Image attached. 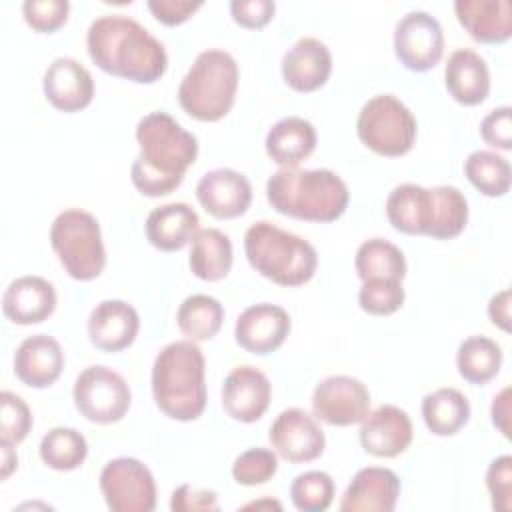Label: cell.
<instances>
[{
    "instance_id": "cell-34",
    "label": "cell",
    "mask_w": 512,
    "mask_h": 512,
    "mask_svg": "<svg viewBox=\"0 0 512 512\" xmlns=\"http://www.w3.org/2000/svg\"><path fill=\"white\" fill-rule=\"evenodd\" d=\"M432 194V218L426 236L438 240H450L458 236L468 222V202L456 186H434Z\"/></svg>"
},
{
    "instance_id": "cell-14",
    "label": "cell",
    "mask_w": 512,
    "mask_h": 512,
    "mask_svg": "<svg viewBox=\"0 0 512 512\" xmlns=\"http://www.w3.org/2000/svg\"><path fill=\"white\" fill-rule=\"evenodd\" d=\"M290 334V316L282 306L260 302L240 312L234 326L236 342L252 354H270Z\"/></svg>"
},
{
    "instance_id": "cell-46",
    "label": "cell",
    "mask_w": 512,
    "mask_h": 512,
    "mask_svg": "<svg viewBox=\"0 0 512 512\" xmlns=\"http://www.w3.org/2000/svg\"><path fill=\"white\" fill-rule=\"evenodd\" d=\"M200 6V0H148V8L154 18L166 26L186 22Z\"/></svg>"
},
{
    "instance_id": "cell-5",
    "label": "cell",
    "mask_w": 512,
    "mask_h": 512,
    "mask_svg": "<svg viewBox=\"0 0 512 512\" xmlns=\"http://www.w3.org/2000/svg\"><path fill=\"white\" fill-rule=\"evenodd\" d=\"M244 252L258 274L280 286L306 284L318 266V254L308 240L268 220L246 230Z\"/></svg>"
},
{
    "instance_id": "cell-18",
    "label": "cell",
    "mask_w": 512,
    "mask_h": 512,
    "mask_svg": "<svg viewBox=\"0 0 512 512\" xmlns=\"http://www.w3.org/2000/svg\"><path fill=\"white\" fill-rule=\"evenodd\" d=\"M44 96L62 112H78L92 102V74L74 58L60 56L52 60L44 72Z\"/></svg>"
},
{
    "instance_id": "cell-26",
    "label": "cell",
    "mask_w": 512,
    "mask_h": 512,
    "mask_svg": "<svg viewBox=\"0 0 512 512\" xmlns=\"http://www.w3.org/2000/svg\"><path fill=\"white\" fill-rule=\"evenodd\" d=\"M200 218L192 206L184 202H170L154 208L146 218L148 242L164 252L184 248L196 236Z\"/></svg>"
},
{
    "instance_id": "cell-30",
    "label": "cell",
    "mask_w": 512,
    "mask_h": 512,
    "mask_svg": "<svg viewBox=\"0 0 512 512\" xmlns=\"http://www.w3.org/2000/svg\"><path fill=\"white\" fill-rule=\"evenodd\" d=\"M422 418L436 436H452L470 420V402L456 388H438L422 398Z\"/></svg>"
},
{
    "instance_id": "cell-41",
    "label": "cell",
    "mask_w": 512,
    "mask_h": 512,
    "mask_svg": "<svg viewBox=\"0 0 512 512\" xmlns=\"http://www.w3.org/2000/svg\"><path fill=\"white\" fill-rule=\"evenodd\" d=\"M70 2L68 0H26L22 4L24 20L36 32H54L68 18Z\"/></svg>"
},
{
    "instance_id": "cell-8",
    "label": "cell",
    "mask_w": 512,
    "mask_h": 512,
    "mask_svg": "<svg viewBox=\"0 0 512 512\" xmlns=\"http://www.w3.org/2000/svg\"><path fill=\"white\" fill-rule=\"evenodd\" d=\"M356 132L372 152L394 158L414 146L416 118L394 94H378L362 106Z\"/></svg>"
},
{
    "instance_id": "cell-43",
    "label": "cell",
    "mask_w": 512,
    "mask_h": 512,
    "mask_svg": "<svg viewBox=\"0 0 512 512\" xmlns=\"http://www.w3.org/2000/svg\"><path fill=\"white\" fill-rule=\"evenodd\" d=\"M510 106H500L488 112L480 122V136L486 144L510 150L512 148V122H510Z\"/></svg>"
},
{
    "instance_id": "cell-6",
    "label": "cell",
    "mask_w": 512,
    "mask_h": 512,
    "mask_svg": "<svg viewBox=\"0 0 512 512\" xmlns=\"http://www.w3.org/2000/svg\"><path fill=\"white\" fill-rule=\"evenodd\" d=\"M238 64L220 48L200 52L178 86V102L186 114L202 122L224 118L236 98Z\"/></svg>"
},
{
    "instance_id": "cell-27",
    "label": "cell",
    "mask_w": 512,
    "mask_h": 512,
    "mask_svg": "<svg viewBox=\"0 0 512 512\" xmlns=\"http://www.w3.org/2000/svg\"><path fill=\"white\" fill-rule=\"evenodd\" d=\"M266 152L282 168H296L316 148V130L312 122L300 116L278 120L266 134Z\"/></svg>"
},
{
    "instance_id": "cell-10",
    "label": "cell",
    "mask_w": 512,
    "mask_h": 512,
    "mask_svg": "<svg viewBox=\"0 0 512 512\" xmlns=\"http://www.w3.org/2000/svg\"><path fill=\"white\" fill-rule=\"evenodd\" d=\"M100 490L112 512H152L156 506L150 468L130 456L106 462L100 472Z\"/></svg>"
},
{
    "instance_id": "cell-15",
    "label": "cell",
    "mask_w": 512,
    "mask_h": 512,
    "mask_svg": "<svg viewBox=\"0 0 512 512\" xmlns=\"http://www.w3.org/2000/svg\"><path fill=\"white\" fill-rule=\"evenodd\" d=\"M196 198L210 216L230 220L248 210L252 202V186L242 172L232 168H216L198 180Z\"/></svg>"
},
{
    "instance_id": "cell-11",
    "label": "cell",
    "mask_w": 512,
    "mask_h": 512,
    "mask_svg": "<svg viewBox=\"0 0 512 512\" xmlns=\"http://www.w3.org/2000/svg\"><path fill=\"white\" fill-rule=\"evenodd\" d=\"M394 52L408 70L426 72L434 68L444 54L440 22L424 10L404 14L394 28Z\"/></svg>"
},
{
    "instance_id": "cell-21",
    "label": "cell",
    "mask_w": 512,
    "mask_h": 512,
    "mask_svg": "<svg viewBox=\"0 0 512 512\" xmlns=\"http://www.w3.org/2000/svg\"><path fill=\"white\" fill-rule=\"evenodd\" d=\"M138 328V312L124 300H102L88 316V338L104 352H120L128 348L136 340Z\"/></svg>"
},
{
    "instance_id": "cell-39",
    "label": "cell",
    "mask_w": 512,
    "mask_h": 512,
    "mask_svg": "<svg viewBox=\"0 0 512 512\" xmlns=\"http://www.w3.org/2000/svg\"><path fill=\"white\" fill-rule=\"evenodd\" d=\"M32 428V414L28 404L14 392L0 394V442L20 444Z\"/></svg>"
},
{
    "instance_id": "cell-25",
    "label": "cell",
    "mask_w": 512,
    "mask_h": 512,
    "mask_svg": "<svg viewBox=\"0 0 512 512\" xmlns=\"http://www.w3.org/2000/svg\"><path fill=\"white\" fill-rule=\"evenodd\" d=\"M444 82L456 102L464 106H476L484 102L490 92L488 64L478 52L470 48H458L448 56Z\"/></svg>"
},
{
    "instance_id": "cell-1",
    "label": "cell",
    "mask_w": 512,
    "mask_h": 512,
    "mask_svg": "<svg viewBox=\"0 0 512 512\" xmlns=\"http://www.w3.org/2000/svg\"><path fill=\"white\" fill-rule=\"evenodd\" d=\"M140 154L132 162V184L150 198L176 190L198 156V140L168 112H150L136 126Z\"/></svg>"
},
{
    "instance_id": "cell-4",
    "label": "cell",
    "mask_w": 512,
    "mask_h": 512,
    "mask_svg": "<svg viewBox=\"0 0 512 512\" xmlns=\"http://www.w3.org/2000/svg\"><path fill=\"white\" fill-rule=\"evenodd\" d=\"M152 396L172 420H196L206 408L204 354L194 340L166 344L152 366Z\"/></svg>"
},
{
    "instance_id": "cell-32",
    "label": "cell",
    "mask_w": 512,
    "mask_h": 512,
    "mask_svg": "<svg viewBox=\"0 0 512 512\" xmlns=\"http://www.w3.org/2000/svg\"><path fill=\"white\" fill-rule=\"evenodd\" d=\"M224 320L222 304L208 294H192L178 306L176 322L180 332L194 342L210 340L218 334Z\"/></svg>"
},
{
    "instance_id": "cell-45",
    "label": "cell",
    "mask_w": 512,
    "mask_h": 512,
    "mask_svg": "<svg viewBox=\"0 0 512 512\" xmlns=\"http://www.w3.org/2000/svg\"><path fill=\"white\" fill-rule=\"evenodd\" d=\"M170 508L174 512H208V510H218L216 492H212V490H196V488H192L188 484H182V486H178L172 492Z\"/></svg>"
},
{
    "instance_id": "cell-48",
    "label": "cell",
    "mask_w": 512,
    "mask_h": 512,
    "mask_svg": "<svg viewBox=\"0 0 512 512\" xmlns=\"http://www.w3.org/2000/svg\"><path fill=\"white\" fill-rule=\"evenodd\" d=\"M488 316L492 324L502 330H510V290H500L488 302Z\"/></svg>"
},
{
    "instance_id": "cell-13",
    "label": "cell",
    "mask_w": 512,
    "mask_h": 512,
    "mask_svg": "<svg viewBox=\"0 0 512 512\" xmlns=\"http://www.w3.org/2000/svg\"><path fill=\"white\" fill-rule=\"evenodd\" d=\"M268 438L276 454L292 464L316 460L326 446V438L316 416L302 408L282 410L272 422Z\"/></svg>"
},
{
    "instance_id": "cell-9",
    "label": "cell",
    "mask_w": 512,
    "mask_h": 512,
    "mask_svg": "<svg viewBox=\"0 0 512 512\" xmlns=\"http://www.w3.org/2000/svg\"><path fill=\"white\" fill-rule=\"evenodd\" d=\"M72 396L78 412L96 424L122 420L132 402L130 388L122 374L102 364L88 366L78 374Z\"/></svg>"
},
{
    "instance_id": "cell-19",
    "label": "cell",
    "mask_w": 512,
    "mask_h": 512,
    "mask_svg": "<svg viewBox=\"0 0 512 512\" xmlns=\"http://www.w3.org/2000/svg\"><path fill=\"white\" fill-rule=\"evenodd\" d=\"M400 496V478L390 468L368 466L358 470L342 500V512H392Z\"/></svg>"
},
{
    "instance_id": "cell-29",
    "label": "cell",
    "mask_w": 512,
    "mask_h": 512,
    "mask_svg": "<svg viewBox=\"0 0 512 512\" xmlns=\"http://www.w3.org/2000/svg\"><path fill=\"white\" fill-rule=\"evenodd\" d=\"M232 242L218 228L198 230L190 246V270L206 282L226 278L232 268Z\"/></svg>"
},
{
    "instance_id": "cell-35",
    "label": "cell",
    "mask_w": 512,
    "mask_h": 512,
    "mask_svg": "<svg viewBox=\"0 0 512 512\" xmlns=\"http://www.w3.org/2000/svg\"><path fill=\"white\" fill-rule=\"evenodd\" d=\"M86 454H88L86 438L74 428L56 426L48 430L40 440L42 462L48 468L58 472L76 470L86 460Z\"/></svg>"
},
{
    "instance_id": "cell-16",
    "label": "cell",
    "mask_w": 512,
    "mask_h": 512,
    "mask_svg": "<svg viewBox=\"0 0 512 512\" xmlns=\"http://www.w3.org/2000/svg\"><path fill=\"white\" fill-rule=\"evenodd\" d=\"M272 386L268 376L256 366L234 368L222 384V406L238 422H256L270 404Z\"/></svg>"
},
{
    "instance_id": "cell-2",
    "label": "cell",
    "mask_w": 512,
    "mask_h": 512,
    "mask_svg": "<svg viewBox=\"0 0 512 512\" xmlns=\"http://www.w3.org/2000/svg\"><path fill=\"white\" fill-rule=\"evenodd\" d=\"M86 48L100 70L138 84L160 80L168 68L164 44L140 22L122 14L96 18L88 28Z\"/></svg>"
},
{
    "instance_id": "cell-3",
    "label": "cell",
    "mask_w": 512,
    "mask_h": 512,
    "mask_svg": "<svg viewBox=\"0 0 512 512\" xmlns=\"http://www.w3.org/2000/svg\"><path fill=\"white\" fill-rule=\"evenodd\" d=\"M266 198L284 216L308 222H334L348 206L344 180L328 168H280L266 182Z\"/></svg>"
},
{
    "instance_id": "cell-49",
    "label": "cell",
    "mask_w": 512,
    "mask_h": 512,
    "mask_svg": "<svg viewBox=\"0 0 512 512\" xmlns=\"http://www.w3.org/2000/svg\"><path fill=\"white\" fill-rule=\"evenodd\" d=\"M14 444H8V442H0V450H2V466H0V478L6 480L18 466V456L12 448Z\"/></svg>"
},
{
    "instance_id": "cell-42",
    "label": "cell",
    "mask_w": 512,
    "mask_h": 512,
    "mask_svg": "<svg viewBox=\"0 0 512 512\" xmlns=\"http://www.w3.org/2000/svg\"><path fill=\"white\" fill-rule=\"evenodd\" d=\"M486 486L492 494V508L508 512L512 508V456L504 454L490 462Z\"/></svg>"
},
{
    "instance_id": "cell-44",
    "label": "cell",
    "mask_w": 512,
    "mask_h": 512,
    "mask_svg": "<svg viewBox=\"0 0 512 512\" xmlns=\"http://www.w3.org/2000/svg\"><path fill=\"white\" fill-rule=\"evenodd\" d=\"M276 4L272 0H232L230 14L234 22L244 28H262L274 16Z\"/></svg>"
},
{
    "instance_id": "cell-7",
    "label": "cell",
    "mask_w": 512,
    "mask_h": 512,
    "mask_svg": "<svg viewBox=\"0 0 512 512\" xmlns=\"http://www.w3.org/2000/svg\"><path fill=\"white\" fill-rule=\"evenodd\" d=\"M50 244L74 280H94L106 264L98 220L80 208L62 210L50 226Z\"/></svg>"
},
{
    "instance_id": "cell-28",
    "label": "cell",
    "mask_w": 512,
    "mask_h": 512,
    "mask_svg": "<svg viewBox=\"0 0 512 512\" xmlns=\"http://www.w3.org/2000/svg\"><path fill=\"white\" fill-rule=\"evenodd\" d=\"M386 216L398 232L428 234L432 218L430 188L412 182L392 188L386 198Z\"/></svg>"
},
{
    "instance_id": "cell-40",
    "label": "cell",
    "mask_w": 512,
    "mask_h": 512,
    "mask_svg": "<svg viewBox=\"0 0 512 512\" xmlns=\"http://www.w3.org/2000/svg\"><path fill=\"white\" fill-rule=\"evenodd\" d=\"M278 470V458L268 448L244 450L232 464V478L242 486L268 482Z\"/></svg>"
},
{
    "instance_id": "cell-38",
    "label": "cell",
    "mask_w": 512,
    "mask_h": 512,
    "mask_svg": "<svg viewBox=\"0 0 512 512\" xmlns=\"http://www.w3.org/2000/svg\"><path fill=\"white\" fill-rule=\"evenodd\" d=\"M358 304L364 312L374 316H388L404 304L402 280L368 278L358 290Z\"/></svg>"
},
{
    "instance_id": "cell-36",
    "label": "cell",
    "mask_w": 512,
    "mask_h": 512,
    "mask_svg": "<svg viewBox=\"0 0 512 512\" xmlns=\"http://www.w3.org/2000/svg\"><path fill=\"white\" fill-rule=\"evenodd\" d=\"M464 174L484 196H504L510 188V164L492 150H474L464 162Z\"/></svg>"
},
{
    "instance_id": "cell-23",
    "label": "cell",
    "mask_w": 512,
    "mask_h": 512,
    "mask_svg": "<svg viewBox=\"0 0 512 512\" xmlns=\"http://www.w3.org/2000/svg\"><path fill=\"white\" fill-rule=\"evenodd\" d=\"M56 308V290L42 276H20L8 284L2 296V310L14 324H38L52 316Z\"/></svg>"
},
{
    "instance_id": "cell-33",
    "label": "cell",
    "mask_w": 512,
    "mask_h": 512,
    "mask_svg": "<svg viewBox=\"0 0 512 512\" xmlns=\"http://www.w3.org/2000/svg\"><path fill=\"white\" fill-rule=\"evenodd\" d=\"M354 266L362 282L368 278L402 280L406 276V258L402 250L384 238L362 242L356 250Z\"/></svg>"
},
{
    "instance_id": "cell-47",
    "label": "cell",
    "mask_w": 512,
    "mask_h": 512,
    "mask_svg": "<svg viewBox=\"0 0 512 512\" xmlns=\"http://www.w3.org/2000/svg\"><path fill=\"white\" fill-rule=\"evenodd\" d=\"M490 414H492L494 426H496L506 438H510V388H508V386L502 388V390L494 396Z\"/></svg>"
},
{
    "instance_id": "cell-37",
    "label": "cell",
    "mask_w": 512,
    "mask_h": 512,
    "mask_svg": "<svg viewBox=\"0 0 512 512\" xmlns=\"http://www.w3.org/2000/svg\"><path fill=\"white\" fill-rule=\"evenodd\" d=\"M290 498L302 512H324L334 500V480L322 470L298 474L290 484Z\"/></svg>"
},
{
    "instance_id": "cell-20",
    "label": "cell",
    "mask_w": 512,
    "mask_h": 512,
    "mask_svg": "<svg viewBox=\"0 0 512 512\" xmlns=\"http://www.w3.org/2000/svg\"><path fill=\"white\" fill-rule=\"evenodd\" d=\"M332 72V54L324 42L312 36L296 40L282 56V78L296 92H314L326 84Z\"/></svg>"
},
{
    "instance_id": "cell-17",
    "label": "cell",
    "mask_w": 512,
    "mask_h": 512,
    "mask_svg": "<svg viewBox=\"0 0 512 512\" xmlns=\"http://www.w3.org/2000/svg\"><path fill=\"white\" fill-rule=\"evenodd\" d=\"M412 442L410 416L394 406L382 404L368 412L360 426L362 448L378 458H394L402 454Z\"/></svg>"
},
{
    "instance_id": "cell-22",
    "label": "cell",
    "mask_w": 512,
    "mask_h": 512,
    "mask_svg": "<svg viewBox=\"0 0 512 512\" xmlns=\"http://www.w3.org/2000/svg\"><path fill=\"white\" fill-rule=\"evenodd\" d=\"M64 368V352L56 338L32 334L20 342L14 354V374L32 388H46L58 380Z\"/></svg>"
},
{
    "instance_id": "cell-31",
    "label": "cell",
    "mask_w": 512,
    "mask_h": 512,
    "mask_svg": "<svg viewBox=\"0 0 512 512\" xmlns=\"http://www.w3.org/2000/svg\"><path fill=\"white\" fill-rule=\"evenodd\" d=\"M456 366L464 380L482 386L500 372L502 348L488 336H470L458 346Z\"/></svg>"
},
{
    "instance_id": "cell-24",
    "label": "cell",
    "mask_w": 512,
    "mask_h": 512,
    "mask_svg": "<svg viewBox=\"0 0 512 512\" xmlns=\"http://www.w3.org/2000/svg\"><path fill=\"white\" fill-rule=\"evenodd\" d=\"M454 12L478 42L502 44L512 34V6L508 0H456Z\"/></svg>"
},
{
    "instance_id": "cell-12",
    "label": "cell",
    "mask_w": 512,
    "mask_h": 512,
    "mask_svg": "<svg viewBox=\"0 0 512 512\" xmlns=\"http://www.w3.org/2000/svg\"><path fill=\"white\" fill-rule=\"evenodd\" d=\"M314 416L330 426L362 422L370 412V392L362 380L334 374L316 384L312 394Z\"/></svg>"
}]
</instances>
